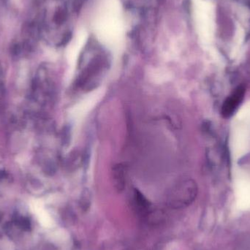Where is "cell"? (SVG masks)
I'll return each instance as SVG.
<instances>
[{
    "mask_svg": "<svg viewBox=\"0 0 250 250\" xmlns=\"http://www.w3.org/2000/svg\"><path fill=\"white\" fill-rule=\"evenodd\" d=\"M93 29L103 42L123 38L125 27L120 0H101L94 17Z\"/></svg>",
    "mask_w": 250,
    "mask_h": 250,
    "instance_id": "1",
    "label": "cell"
},
{
    "mask_svg": "<svg viewBox=\"0 0 250 250\" xmlns=\"http://www.w3.org/2000/svg\"><path fill=\"white\" fill-rule=\"evenodd\" d=\"M198 192V185L193 179H182L175 184L167 192L166 204L174 209L185 208L195 201Z\"/></svg>",
    "mask_w": 250,
    "mask_h": 250,
    "instance_id": "2",
    "label": "cell"
},
{
    "mask_svg": "<svg viewBox=\"0 0 250 250\" xmlns=\"http://www.w3.org/2000/svg\"><path fill=\"white\" fill-rule=\"evenodd\" d=\"M245 92L246 89L243 86H238L226 100L221 110L223 117L229 118L236 112L245 98Z\"/></svg>",
    "mask_w": 250,
    "mask_h": 250,
    "instance_id": "3",
    "label": "cell"
},
{
    "mask_svg": "<svg viewBox=\"0 0 250 250\" xmlns=\"http://www.w3.org/2000/svg\"><path fill=\"white\" fill-rule=\"evenodd\" d=\"M111 174L116 190L120 193L123 192L126 187V170L124 165L121 163L116 164L112 167Z\"/></svg>",
    "mask_w": 250,
    "mask_h": 250,
    "instance_id": "4",
    "label": "cell"
},
{
    "mask_svg": "<svg viewBox=\"0 0 250 250\" xmlns=\"http://www.w3.org/2000/svg\"><path fill=\"white\" fill-rule=\"evenodd\" d=\"M132 200L135 210L141 217H147L150 214L151 204L138 189H134Z\"/></svg>",
    "mask_w": 250,
    "mask_h": 250,
    "instance_id": "5",
    "label": "cell"
},
{
    "mask_svg": "<svg viewBox=\"0 0 250 250\" xmlns=\"http://www.w3.org/2000/svg\"><path fill=\"white\" fill-rule=\"evenodd\" d=\"M92 203V195L91 192L87 188H85L82 191L81 194L80 200H79V204H80L81 208L83 211H86L89 210L91 207Z\"/></svg>",
    "mask_w": 250,
    "mask_h": 250,
    "instance_id": "6",
    "label": "cell"
}]
</instances>
